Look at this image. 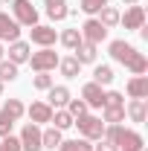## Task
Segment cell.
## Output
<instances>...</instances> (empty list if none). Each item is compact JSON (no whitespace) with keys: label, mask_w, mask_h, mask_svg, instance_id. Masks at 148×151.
Listing matches in <instances>:
<instances>
[{"label":"cell","mask_w":148,"mask_h":151,"mask_svg":"<svg viewBox=\"0 0 148 151\" xmlns=\"http://www.w3.org/2000/svg\"><path fill=\"white\" fill-rule=\"evenodd\" d=\"M108 52H111L113 61H119L122 67H128L134 76H145V70H148V58L142 55L137 47H131L128 41H111Z\"/></svg>","instance_id":"obj_1"},{"label":"cell","mask_w":148,"mask_h":151,"mask_svg":"<svg viewBox=\"0 0 148 151\" xmlns=\"http://www.w3.org/2000/svg\"><path fill=\"white\" fill-rule=\"evenodd\" d=\"M73 125H78V134H81V139H102V134H105V122H102V116H78L73 119Z\"/></svg>","instance_id":"obj_2"},{"label":"cell","mask_w":148,"mask_h":151,"mask_svg":"<svg viewBox=\"0 0 148 151\" xmlns=\"http://www.w3.org/2000/svg\"><path fill=\"white\" fill-rule=\"evenodd\" d=\"M12 18L18 20V26H35L38 9L32 6V0H12Z\"/></svg>","instance_id":"obj_3"},{"label":"cell","mask_w":148,"mask_h":151,"mask_svg":"<svg viewBox=\"0 0 148 151\" xmlns=\"http://www.w3.org/2000/svg\"><path fill=\"white\" fill-rule=\"evenodd\" d=\"M29 64H32L35 73H50V70L58 67V55H55L52 47H41V52H32L29 55Z\"/></svg>","instance_id":"obj_4"},{"label":"cell","mask_w":148,"mask_h":151,"mask_svg":"<svg viewBox=\"0 0 148 151\" xmlns=\"http://www.w3.org/2000/svg\"><path fill=\"white\" fill-rule=\"evenodd\" d=\"M78 32H81V41H87V44H96V47H99V44L108 38V29H105V26H102L96 18H87V20H84V26H81Z\"/></svg>","instance_id":"obj_5"},{"label":"cell","mask_w":148,"mask_h":151,"mask_svg":"<svg viewBox=\"0 0 148 151\" xmlns=\"http://www.w3.org/2000/svg\"><path fill=\"white\" fill-rule=\"evenodd\" d=\"M119 23H122L125 29H137V32H139V29L145 26V9H142V6H137V3L128 6V9H125V15H119Z\"/></svg>","instance_id":"obj_6"},{"label":"cell","mask_w":148,"mask_h":151,"mask_svg":"<svg viewBox=\"0 0 148 151\" xmlns=\"http://www.w3.org/2000/svg\"><path fill=\"white\" fill-rule=\"evenodd\" d=\"M20 151H41V128L38 125H23V131H20Z\"/></svg>","instance_id":"obj_7"},{"label":"cell","mask_w":148,"mask_h":151,"mask_svg":"<svg viewBox=\"0 0 148 151\" xmlns=\"http://www.w3.org/2000/svg\"><path fill=\"white\" fill-rule=\"evenodd\" d=\"M29 38H32V44H38V47H52L58 41L55 29H52V26H44V23H35V26L29 29Z\"/></svg>","instance_id":"obj_8"},{"label":"cell","mask_w":148,"mask_h":151,"mask_svg":"<svg viewBox=\"0 0 148 151\" xmlns=\"http://www.w3.org/2000/svg\"><path fill=\"white\" fill-rule=\"evenodd\" d=\"M116 145L119 148H139L142 151V145H145V139H142V134L139 131H131V128H119V134H116Z\"/></svg>","instance_id":"obj_9"},{"label":"cell","mask_w":148,"mask_h":151,"mask_svg":"<svg viewBox=\"0 0 148 151\" xmlns=\"http://www.w3.org/2000/svg\"><path fill=\"white\" fill-rule=\"evenodd\" d=\"M81 99H84L87 108H105V90H102L96 81H87V84L81 87Z\"/></svg>","instance_id":"obj_10"},{"label":"cell","mask_w":148,"mask_h":151,"mask_svg":"<svg viewBox=\"0 0 148 151\" xmlns=\"http://www.w3.org/2000/svg\"><path fill=\"white\" fill-rule=\"evenodd\" d=\"M20 38V26H18V20L15 18H9L6 12H0V41H18Z\"/></svg>","instance_id":"obj_11"},{"label":"cell","mask_w":148,"mask_h":151,"mask_svg":"<svg viewBox=\"0 0 148 151\" xmlns=\"http://www.w3.org/2000/svg\"><path fill=\"white\" fill-rule=\"evenodd\" d=\"M29 55H32V47L26 44V41H12L9 44V61L12 64H23V61H29Z\"/></svg>","instance_id":"obj_12"},{"label":"cell","mask_w":148,"mask_h":151,"mask_svg":"<svg viewBox=\"0 0 148 151\" xmlns=\"http://www.w3.org/2000/svg\"><path fill=\"white\" fill-rule=\"evenodd\" d=\"M47 99H50V102H47V105H50V108H52V111H58V108H67V102H70V90H67V87H64V84H52V87H50V90H47Z\"/></svg>","instance_id":"obj_13"},{"label":"cell","mask_w":148,"mask_h":151,"mask_svg":"<svg viewBox=\"0 0 148 151\" xmlns=\"http://www.w3.org/2000/svg\"><path fill=\"white\" fill-rule=\"evenodd\" d=\"M125 116H128L131 122H145V116H148L145 99H131L128 105H125Z\"/></svg>","instance_id":"obj_14"},{"label":"cell","mask_w":148,"mask_h":151,"mask_svg":"<svg viewBox=\"0 0 148 151\" xmlns=\"http://www.w3.org/2000/svg\"><path fill=\"white\" fill-rule=\"evenodd\" d=\"M26 116L32 119V125H38V122H50L52 108H50L47 102H32V105H29V111H26Z\"/></svg>","instance_id":"obj_15"},{"label":"cell","mask_w":148,"mask_h":151,"mask_svg":"<svg viewBox=\"0 0 148 151\" xmlns=\"http://www.w3.org/2000/svg\"><path fill=\"white\" fill-rule=\"evenodd\" d=\"M125 90L131 99H148V76H134Z\"/></svg>","instance_id":"obj_16"},{"label":"cell","mask_w":148,"mask_h":151,"mask_svg":"<svg viewBox=\"0 0 148 151\" xmlns=\"http://www.w3.org/2000/svg\"><path fill=\"white\" fill-rule=\"evenodd\" d=\"M73 52H75L73 58L78 61V64H93V61H96V44H87V41H81V44L75 47Z\"/></svg>","instance_id":"obj_17"},{"label":"cell","mask_w":148,"mask_h":151,"mask_svg":"<svg viewBox=\"0 0 148 151\" xmlns=\"http://www.w3.org/2000/svg\"><path fill=\"white\" fill-rule=\"evenodd\" d=\"M44 6H47V15L52 20H64L70 15V9H67V0H44Z\"/></svg>","instance_id":"obj_18"},{"label":"cell","mask_w":148,"mask_h":151,"mask_svg":"<svg viewBox=\"0 0 148 151\" xmlns=\"http://www.w3.org/2000/svg\"><path fill=\"white\" fill-rule=\"evenodd\" d=\"M102 122H108V125H122V122H125V105H122V108L105 105V108H102Z\"/></svg>","instance_id":"obj_19"},{"label":"cell","mask_w":148,"mask_h":151,"mask_svg":"<svg viewBox=\"0 0 148 151\" xmlns=\"http://www.w3.org/2000/svg\"><path fill=\"white\" fill-rule=\"evenodd\" d=\"M96 20H99L105 29H113V26H119V12H116L113 6H102V9H99V18H96Z\"/></svg>","instance_id":"obj_20"},{"label":"cell","mask_w":148,"mask_h":151,"mask_svg":"<svg viewBox=\"0 0 148 151\" xmlns=\"http://www.w3.org/2000/svg\"><path fill=\"white\" fill-rule=\"evenodd\" d=\"M58 145H61V131H58V128H47V131H41V148L55 151Z\"/></svg>","instance_id":"obj_21"},{"label":"cell","mask_w":148,"mask_h":151,"mask_svg":"<svg viewBox=\"0 0 148 151\" xmlns=\"http://www.w3.org/2000/svg\"><path fill=\"white\" fill-rule=\"evenodd\" d=\"M50 122H52V128H58V131H67V128H73V116L64 111V108H58V111H52V116H50Z\"/></svg>","instance_id":"obj_22"},{"label":"cell","mask_w":148,"mask_h":151,"mask_svg":"<svg viewBox=\"0 0 148 151\" xmlns=\"http://www.w3.org/2000/svg\"><path fill=\"white\" fill-rule=\"evenodd\" d=\"M0 113H6L12 122H18L20 116L26 113V108H23V102H20V99H9V102L3 105V111H0Z\"/></svg>","instance_id":"obj_23"},{"label":"cell","mask_w":148,"mask_h":151,"mask_svg":"<svg viewBox=\"0 0 148 151\" xmlns=\"http://www.w3.org/2000/svg\"><path fill=\"white\" fill-rule=\"evenodd\" d=\"M93 81H96L99 87L111 84V81H113V67H111V64H99V67L93 70Z\"/></svg>","instance_id":"obj_24"},{"label":"cell","mask_w":148,"mask_h":151,"mask_svg":"<svg viewBox=\"0 0 148 151\" xmlns=\"http://www.w3.org/2000/svg\"><path fill=\"white\" fill-rule=\"evenodd\" d=\"M58 70H61V76H67V78H75L78 70H81V64H78L73 55L70 58H58Z\"/></svg>","instance_id":"obj_25"},{"label":"cell","mask_w":148,"mask_h":151,"mask_svg":"<svg viewBox=\"0 0 148 151\" xmlns=\"http://www.w3.org/2000/svg\"><path fill=\"white\" fill-rule=\"evenodd\" d=\"M58 151H93L90 139H61Z\"/></svg>","instance_id":"obj_26"},{"label":"cell","mask_w":148,"mask_h":151,"mask_svg":"<svg viewBox=\"0 0 148 151\" xmlns=\"http://www.w3.org/2000/svg\"><path fill=\"white\" fill-rule=\"evenodd\" d=\"M58 41H61L67 50H75V47L81 44V32H78V29H64V32L58 35Z\"/></svg>","instance_id":"obj_27"},{"label":"cell","mask_w":148,"mask_h":151,"mask_svg":"<svg viewBox=\"0 0 148 151\" xmlns=\"http://www.w3.org/2000/svg\"><path fill=\"white\" fill-rule=\"evenodd\" d=\"M64 111L70 113L73 119H78V116H84V113H87V105H84V99H70Z\"/></svg>","instance_id":"obj_28"},{"label":"cell","mask_w":148,"mask_h":151,"mask_svg":"<svg viewBox=\"0 0 148 151\" xmlns=\"http://www.w3.org/2000/svg\"><path fill=\"white\" fill-rule=\"evenodd\" d=\"M15 78H18V64L0 61V81H15Z\"/></svg>","instance_id":"obj_29"},{"label":"cell","mask_w":148,"mask_h":151,"mask_svg":"<svg viewBox=\"0 0 148 151\" xmlns=\"http://www.w3.org/2000/svg\"><path fill=\"white\" fill-rule=\"evenodd\" d=\"M102 6H108V0H81V3H78V9H81V12H84V15H99V9H102Z\"/></svg>","instance_id":"obj_30"},{"label":"cell","mask_w":148,"mask_h":151,"mask_svg":"<svg viewBox=\"0 0 148 151\" xmlns=\"http://www.w3.org/2000/svg\"><path fill=\"white\" fill-rule=\"evenodd\" d=\"M32 87H35V90H50V87H52V76L50 73H38L35 78H32Z\"/></svg>","instance_id":"obj_31"},{"label":"cell","mask_w":148,"mask_h":151,"mask_svg":"<svg viewBox=\"0 0 148 151\" xmlns=\"http://www.w3.org/2000/svg\"><path fill=\"white\" fill-rule=\"evenodd\" d=\"M105 105H113V108H122V105H125V96L119 93V90H108V93H105Z\"/></svg>","instance_id":"obj_32"},{"label":"cell","mask_w":148,"mask_h":151,"mask_svg":"<svg viewBox=\"0 0 148 151\" xmlns=\"http://www.w3.org/2000/svg\"><path fill=\"white\" fill-rule=\"evenodd\" d=\"M0 151H20V139H18V137H12V134L3 137V139H0Z\"/></svg>","instance_id":"obj_33"},{"label":"cell","mask_w":148,"mask_h":151,"mask_svg":"<svg viewBox=\"0 0 148 151\" xmlns=\"http://www.w3.org/2000/svg\"><path fill=\"white\" fill-rule=\"evenodd\" d=\"M12 125H15V122H12V119H9L6 113H0V139L12 134Z\"/></svg>","instance_id":"obj_34"},{"label":"cell","mask_w":148,"mask_h":151,"mask_svg":"<svg viewBox=\"0 0 148 151\" xmlns=\"http://www.w3.org/2000/svg\"><path fill=\"white\" fill-rule=\"evenodd\" d=\"M93 151H119V145H113V142H108V139L102 137V139H99V145H96Z\"/></svg>","instance_id":"obj_35"},{"label":"cell","mask_w":148,"mask_h":151,"mask_svg":"<svg viewBox=\"0 0 148 151\" xmlns=\"http://www.w3.org/2000/svg\"><path fill=\"white\" fill-rule=\"evenodd\" d=\"M122 3H125V6H134V3H139V0H122Z\"/></svg>","instance_id":"obj_36"},{"label":"cell","mask_w":148,"mask_h":151,"mask_svg":"<svg viewBox=\"0 0 148 151\" xmlns=\"http://www.w3.org/2000/svg\"><path fill=\"white\" fill-rule=\"evenodd\" d=\"M122 151H139V148H122Z\"/></svg>","instance_id":"obj_37"},{"label":"cell","mask_w":148,"mask_h":151,"mask_svg":"<svg viewBox=\"0 0 148 151\" xmlns=\"http://www.w3.org/2000/svg\"><path fill=\"white\" fill-rule=\"evenodd\" d=\"M0 96H3V81H0Z\"/></svg>","instance_id":"obj_38"},{"label":"cell","mask_w":148,"mask_h":151,"mask_svg":"<svg viewBox=\"0 0 148 151\" xmlns=\"http://www.w3.org/2000/svg\"><path fill=\"white\" fill-rule=\"evenodd\" d=\"M0 61H3V47H0Z\"/></svg>","instance_id":"obj_39"},{"label":"cell","mask_w":148,"mask_h":151,"mask_svg":"<svg viewBox=\"0 0 148 151\" xmlns=\"http://www.w3.org/2000/svg\"><path fill=\"white\" fill-rule=\"evenodd\" d=\"M0 6H3V0H0Z\"/></svg>","instance_id":"obj_40"}]
</instances>
